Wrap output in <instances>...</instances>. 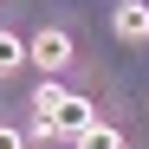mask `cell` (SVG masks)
<instances>
[{"instance_id": "cell-1", "label": "cell", "mask_w": 149, "mask_h": 149, "mask_svg": "<svg viewBox=\"0 0 149 149\" xmlns=\"http://www.w3.org/2000/svg\"><path fill=\"white\" fill-rule=\"evenodd\" d=\"M26 52H33V65L45 71V78H52V71L71 65V33H65V26H39V33L26 39Z\"/></svg>"}, {"instance_id": "cell-2", "label": "cell", "mask_w": 149, "mask_h": 149, "mask_svg": "<svg viewBox=\"0 0 149 149\" xmlns=\"http://www.w3.org/2000/svg\"><path fill=\"white\" fill-rule=\"evenodd\" d=\"M84 130H97V110L84 104L78 91H65V97H58V110H52V136H71V143H78Z\"/></svg>"}, {"instance_id": "cell-3", "label": "cell", "mask_w": 149, "mask_h": 149, "mask_svg": "<svg viewBox=\"0 0 149 149\" xmlns=\"http://www.w3.org/2000/svg\"><path fill=\"white\" fill-rule=\"evenodd\" d=\"M110 33H117L123 45H143V39H149V0H117Z\"/></svg>"}, {"instance_id": "cell-4", "label": "cell", "mask_w": 149, "mask_h": 149, "mask_svg": "<svg viewBox=\"0 0 149 149\" xmlns=\"http://www.w3.org/2000/svg\"><path fill=\"white\" fill-rule=\"evenodd\" d=\"M33 52H26V39H19V33H7V26H0V78H13V71L19 65H26Z\"/></svg>"}, {"instance_id": "cell-5", "label": "cell", "mask_w": 149, "mask_h": 149, "mask_svg": "<svg viewBox=\"0 0 149 149\" xmlns=\"http://www.w3.org/2000/svg\"><path fill=\"white\" fill-rule=\"evenodd\" d=\"M78 149H123V130H117V123H97V130L78 136Z\"/></svg>"}, {"instance_id": "cell-6", "label": "cell", "mask_w": 149, "mask_h": 149, "mask_svg": "<svg viewBox=\"0 0 149 149\" xmlns=\"http://www.w3.org/2000/svg\"><path fill=\"white\" fill-rule=\"evenodd\" d=\"M0 149H26V136H19L13 123H0Z\"/></svg>"}]
</instances>
